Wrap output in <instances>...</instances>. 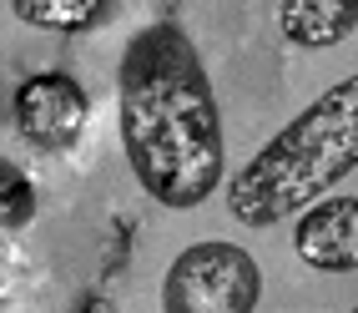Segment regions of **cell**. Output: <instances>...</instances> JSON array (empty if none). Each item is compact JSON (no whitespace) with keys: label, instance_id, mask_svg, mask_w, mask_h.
<instances>
[{"label":"cell","instance_id":"10","mask_svg":"<svg viewBox=\"0 0 358 313\" xmlns=\"http://www.w3.org/2000/svg\"><path fill=\"white\" fill-rule=\"evenodd\" d=\"M348 313H358V303H353V308H348Z\"/></svg>","mask_w":358,"mask_h":313},{"label":"cell","instance_id":"2","mask_svg":"<svg viewBox=\"0 0 358 313\" xmlns=\"http://www.w3.org/2000/svg\"><path fill=\"white\" fill-rule=\"evenodd\" d=\"M358 167V71L313 96L273 141L227 177V212L243 228L298 223Z\"/></svg>","mask_w":358,"mask_h":313},{"label":"cell","instance_id":"1","mask_svg":"<svg viewBox=\"0 0 358 313\" xmlns=\"http://www.w3.org/2000/svg\"><path fill=\"white\" fill-rule=\"evenodd\" d=\"M116 122L131 177L157 207L192 212L227 182L222 102L182 20H147L116 66Z\"/></svg>","mask_w":358,"mask_h":313},{"label":"cell","instance_id":"4","mask_svg":"<svg viewBox=\"0 0 358 313\" xmlns=\"http://www.w3.org/2000/svg\"><path fill=\"white\" fill-rule=\"evenodd\" d=\"M10 116H15L20 141L56 157L81 141V132L91 122V96L71 71H36V76H26L15 86Z\"/></svg>","mask_w":358,"mask_h":313},{"label":"cell","instance_id":"9","mask_svg":"<svg viewBox=\"0 0 358 313\" xmlns=\"http://www.w3.org/2000/svg\"><path fill=\"white\" fill-rule=\"evenodd\" d=\"M66 313H122V308H116L101 288H86V293H76V303H71Z\"/></svg>","mask_w":358,"mask_h":313},{"label":"cell","instance_id":"8","mask_svg":"<svg viewBox=\"0 0 358 313\" xmlns=\"http://www.w3.org/2000/svg\"><path fill=\"white\" fill-rule=\"evenodd\" d=\"M36 218V192L20 167L0 162V228H26Z\"/></svg>","mask_w":358,"mask_h":313},{"label":"cell","instance_id":"3","mask_svg":"<svg viewBox=\"0 0 358 313\" xmlns=\"http://www.w3.org/2000/svg\"><path fill=\"white\" fill-rule=\"evenodd\" d=\"M262 268L243 243L202 237L162 273V313H257Z\"/></svg>","mask_w":358,"mask_h":313},{"label":"cell","instance_id":"7","mask_svg":"<svg viewBox=\"0 0 358 313\" xmlns=\"http://www.w3.org/2000/svg\"><path fill=\"white\" fill-rule=\"evenodd\" d=\"M10 15L20 26H36L51 36H81V31L106 26L116 6L111 0H10Z\"/></svg>","mask_w":358,"mask_h":313},{"label":"cell","instance_id":"6","mask_svg":"<svg viewBox=\"0 0 358 313\" xmlns=\"http://www.w3.org/2000/svg\"><path fill=\"white\" fill-rule=\"evenodd\" d=\"M273 15L298 51H333L358 31V0H278Z\"/></svg>","mask_w":358,"mask_h":313},{"label":"cell","instance_id":"5","mask_svg":"<svg viewBox=\"0 0 358 313\" xmlns=\"http://www.w3.org/2000/svg\"><path fill=\"white\" fill-rule=\"evenodd\" d=\"M293 253L313 273H358V197L333 192L293 223Z\"/></svg>","mask_w":358,"mask_h":313}]
</instances>
